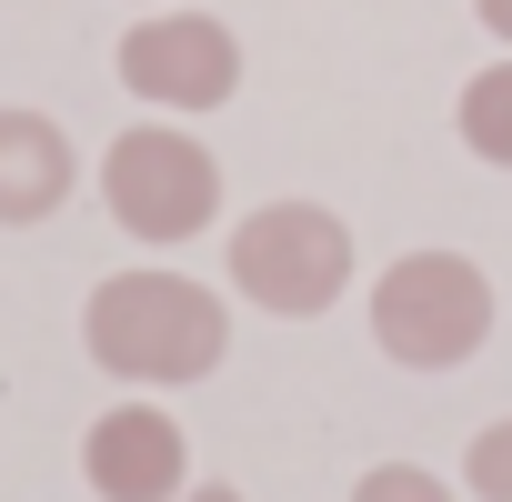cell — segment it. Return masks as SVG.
Returning <instances> with one entry per match:
<instances>
[{"instance_id": "7a4b0ae2", "label": "cell", "mask_w": 512, "mask_h": 502, "mask_svg": "<svg viewBox=\"0 0 512 502\" xmlns=\"http://www.w3.org/2000/svg\"><path fill=\"white\" fill-rule=\"evenodd\" d=\"M362 322H372L382 362H402V372H462L492 342V272L472 262V251H402V262H382Z\"/></svg>"}, {"instance_id": "8fae6325", "label": "cell", "mask_w": 512, "mask_h": 502, "mask_svg": "<svg viewBox=\"0 0 512 502\" xmlns=\"http://www.w3.org/2000/svg\"><path fill=\"white\" fill-rule=\"evenodd\" d=\"M472 11H482V31H492V41L512 51V0H472Z\"/></svg>"}, {"instance_id": "9c48e42d", "label": "cell", "mask_w": 512, "mask_h": 502, "mask_svg": "<svg viewBox=\"0 0 512 502\" xmlns=\"http://www.w3.org/2000/svg\"><path fill=\"white\" fill-rule=\"evenodd\" d=\"M462 492H472V502H512V422H482V432H472Z\"/></svg>"}, {"instance_id": "8992f818", "label": "cell", "mask_w": 512, "mask_h": 502, "mask_svg": "<svg viewBox=\"0 0 512 502\" xmlns=\"http://www.w3.org/2000/svg\"><path fill=\"white\" fill-rule=\"evenodd\" d=\"M81 482L101 502H181L191 492V432L161 402H111L81 432Z\"/></svg>"}, {"instance_id": "277c9868", "label": "cell", "mask_w": 512, "mask_h": 502, "mask_svg": "<svg viewBox=\"0 0 512 502\" xmlns=\"http://www.w3.org/2000/svg\"><path fill=\"white\" fill-rule=\"evenodd\" d=\"M101 201H111V221H121L131 241L171 251V241H191V231L221 221V161H211L181 121H131V131H111V151H101Z\"/></svg>"}, {"instance_id": "52a82bcc", "label": "cell", "mask_w": 512, "mask_h": 502, "mask_svg": "<svg viewBox=\"0 0 512 502\" xmlns=\"http://www.w3.org/2000/svg\"><path fill=\"white\" fill-rule=\"evenodd\" d=\"M71 191H81V151H71V131H61L51 111L0 101V221L31 231V221H51Z\"/></svg>"}, {"instance_id": "ba28073f", "label": "cell", "mask_w": 512, "mask_h": 502, "mask_svg": "<svg viewBox=\"0 0 512 502\" xmlns=\"http://www.w3.org/2000/svg\"><path fill=\"white\" fill-rule=\"evenodd\" d=\"M452 121H462V151H482L492 171H512V51H502L492 71H472V81H462Z\"/></svg>"}, {"instance_id": "5b68a950", "label": "cell", "mask_w": 512, "mask_h": 502, "mask_svg": "<svg viewBox=\"0 0 512 502\" xmlns=\"http://www.w3.org/2000/svg\"><path fill=\"white\" fill-rule=\"evenodd\" d=\"M121 91L151 101V111H171V121L221 111V101L241 91V41H231V21H211V11H141V21L121 31Z\"/></svg>"}, {"instance_id": "7c38bea8", "label": "cell", "mask_w": 512, "mask_h": 502, "mask_svg": "<svg viewBox=\"0 0 512 502\" xmlns=\"http://www.w3.org/2000/svg\"><path fill=\"white\" fill-rule=\"evenodd\" d=\"M181 502H241V492H231V482H191Z\"/></svg>"}, {"instance_id": "6da1fadb", "label": "cell", "mask_w": 512, "mask_h": 502, "mask_svg": "<svg viewBox=\"0 0 512 502\" xmlns=\"http://www.w3.org/2000/svg\"><path fill=\"white\" fill-rule=\"evenodd\" d=\"M81 352L111 372V382H141V392H181L201 372H221L231 352V302L171 262H141V272H111L91 302H81Z\"/></svg>"}, {"instance_id": "30bf717a", "label": "cell", "mask_w": 512, "mask_h": 502, "mask_svg": "<svg viewBox=\"0 0 512 502\" xmlns=\"http://www.w3.org/2000/svg\"><path fill=\"white\" fill-rule=\"evenodd\" d=\"M352 502H452V492H442V472H422V462H382V472L352 482Z\"/></svg>"}, {"instance_id": "3957f363", "label": "cell", "mask_w": 512, "mask_h": 502, "mask_svg": "<svg viewBox=\"0 0 512 502\" xmlns=\"http://www.w3.org/2000/svg\"><path fill=\"white\" fill-rule=\"evenodd\" d=\"M221 272L251 312H272V322H312L352 292V231L342 211L322 201H262V211H241L231 241H221Z\"/></svg>"}]
</instances>
